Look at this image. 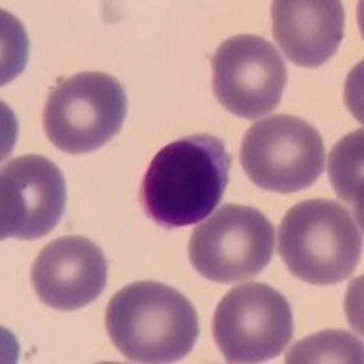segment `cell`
Listing matches in <instances>:
<instances>
[{
    "instance_id": "30bf717a",
    "label": "cell",
    "mask_w": 364,
    "mask_h": 364,
    "mask_svg": "<svg viewBox=\"0 0 364 364\" xmlns=\"http://www.w3.org/2000/svg\"><path fill=\"white\" fill-rule=\"evenodd\" d=\"M108 261L86 237L66 235L51 240L31 266V284L46 306L75 311L87 306L106 288Z\"/></svg>"
},
{
    "instance_id": "5b68a950",
    "label": "cell",
    "mask_w": 364,
    "mask_h": 364,
    "mask_svg": "<svg viewBox=\"0 0 364 364\" xmlns=\"http://www.w3.org/2000/svg\"><path fill=\"white\" fill-rule=\"evenodd\" d=\"M326 151L314 124L295 115H272L246 132L240 164L257 188L297 193L314 186L324 171Z\"/></svg>"
},
{
    "instance_id": "7c38bea8",
    "label": "cell",
    "mask_w": 364,
    "mask_h": 364,
    "mask_svg": "<svg viewBox=\"0 0 364 364\" xmlns=\"http://www.w3.org/2000/svg\"><path fill=\"white\" fill-rule=\"evenodd\" d=\"M331 184L341 199H346L360 213L363 200V129L353 132L333 148L330 157Z\"/></svg>"
},
{
    "instance_id": "7a4b0ae2",
    "label": "cell",
    "mask_w": 364,
    "mask_h": 364,
    "mask_svg": "<svg viewBox=\"0 0 364 364\" xmlns=\"http://www.w3.org/2000/svg\"><path fill=\"white\" fill-rule=\"evenodd\" d=\"M106 330L132 363H177L193 350L199 317L178 290L161 282H133L106 308Z\"/></svg>"
},
{
    "instance_id": "277c9868",
    "label": "cell",
    "mask_w": 364,
    "mask_h": 364,
    "mask_svg": "<svg viewBox=\"0 0 364 364\" xmlns=\"http://www.w3.org/2000/svg\"><path fill=\"white\" fill-rule=\"evenodd\" d=\"M128 113V97L115 77L82 71L63 80L44 106V132L66 154H91L119 135Z\"/></svg>"
},
{
    "instance_id": "8fae6325",
    "label": "cell",
    "mask_w": 364,
    "mask_h": 364,
    "mask_svg": "<svg viewBox=\"0 0 364 364\" xmlns=\"http://www.w3.org/2000/svg\"><path fill=\"white\" fill-rule=\"evenodd\" d=\"M272 17L273 38L297 66H323L343 42L344 8L337 0H277Z\"/></svg>"
},
{
    "instance_id": "9c48e42d",
    "label": "cell",
    "mask_w": 364,
    "mask_h": 364,
    "mask_svg": "<svg viewBox=\"0 0 364 364\" xmlns=\"http://www.w3.org/2000/svg\"><path fill=\"white\" fill-rule=\"evenodd\" d=\"M66 210V181L42 155H22L0 173V237L35 240L55 230Z\"/></svg>"
},
{
    "instance_id": "3957f363",
    "label": "cell",
    "mask_w": 364,
    "mask_h": 364,
    "mask_svg": "<svg viewBox=\"0 0 364 364\" xmlns=\"http://www.w3.org/2000/svg\"><path fill=\"white\" fill-rule=\"evenodd\" d=\"M277 248L286 268L301 281L339 284L360 262L363 233L343 204L310 199L290 208L281 220Z\"/></svg>"
},
{
    "instance_id": "52a82bcc",
    "label": "cell",
    "mask_w": 364,
    "mask_h": 364,
    "mask_svg": "<svg viewBox=\"0 0 364 364\" xmlns=\"http://www.w3.org/2000/svg\"><path fill=\"white\" fill-rule=\"evenodd\" d=\"M291 337L290 302L264 282H246L232 288L213 315V339L228 363L272 360L284 352Z\"/></svg>"
},
{
    "instance_id": "ba28073f",
    "label": "cell",
    "mask_w": 364,
    "mask_h": 364,
    "mask_svg": "<svg viewBox=\"0 0 364 364\" xmlns=\"http://www.w3.org/2000/svg\"><path fill=\"white\" fill-rule=\"evenodd\" d=\"M211 70L217 100L240 119L255 120L273 112L288 84L281 53L257 35L224 41L213 55Z\"/></svg>"
},
{
    "instance_id": "8992f818",
    "label": "cell",
    "mask_w": 364,
    "mask_h": 364,
    "mask_svg": "<svg viewBox=\"0 0 364 364\" xmlns=\"http://www.w3.org/2000/svg\"><path fill=\"white\" fill-rule=\"evenodd\" d=\"M275 230L255 208L226 204L191 233L188 255L204 279L233 284L252 279L269 264Z\"/></svg>"
},
{
    "instance_id": "4fadbf2b",
    "label": "cell",
    "mask_w": 364,
    "mask_h": 364,
    "mask_svg": "<svg viewBox=\"0 0 364 364\" xmlns=\"http://www.w3.org/2000/svg\"><path fill=\"white\" fill-rule=\"evenodd\" d=\"M288 363H363V344L355 336L341 330L321 331L295 344Z\"/></svg>"
},
{
    "instance_id": "6da1fadb",
    "label": "cell",
    "mask_w": 364,
    "mask_h": 364,
    "mask_svg": "<svg viewBox=\"0 0 364 364\" xmlns=\"http://www.w3.org/2000/svg\"><path fill=\"white\" fill-rule=\"evenodd\" d=\"M230 166L226 146L213 135H190L164 146L142 178V210L166 230L200 223L223 199Z\"/></svg>"
}]
</instances>
